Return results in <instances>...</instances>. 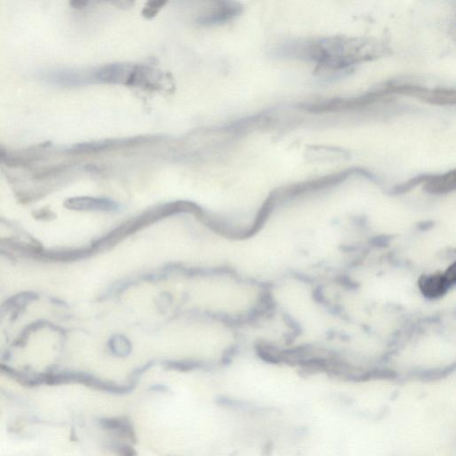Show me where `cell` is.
Listing matches in <instances>:
<instances>
[{
	"mask_svg": "<svg viewBox=\"0 0 456 456\" xmlns=\"http://www.w3.org/2000/svg\"><path fill=\"white\" fill-rule=\"evenodd\" d=\"M388 48L373 38L332 36L303 38L277 48L276 56L310 61L322 69L344 71L386 56Z\"/></svg>",
	"mask_w": 456,
	"mask_h": 456,
	"instance_id": "1",
	"label": "cell"
},
{
	"mask_svg": "<svg viewBox=\"0 0 456 456\" xmlns=\"http://www.w3.org/2000/svg\"><path fill=\"white\" fill-rule=\"evenodd\" d=\"M244 11V6L240 3L234 1L216 2L202 15L197 22L205 26L226 24L240 15Z\"/></svg>",
	"mask_w": 456,
	"mask_h": 456,
	"instance_id": "4",
	"label": "cell"
},
{
	"mask_svg": "<svg viewBox=\"0 0 456 456\" xmlns=\"http://www.w3.org/2000/svg\"><path fill=\"white\" fill-rule=\"evenodd\" d=\"M425 190L432 195H443L455 189V170L441 175H431L425 183Z\"/></svg>",
	"mask_w": 456,
	"mask_h": 456,
	"instance_id": "10",
	"label": "cell"
},
{
	"mask_svg": "<svg viewBox=\"0 0 456 456\" xmlns=\"http://www.w3.org/2000/svg\"><path fill=\"white\" fill-rule=\"evenodd\" d=\"M70 5L73 6V8H84L89 5L87 1H80V0H75V1L70 2Z\"/></svg>",
	"mask_w": 456,
	"mask_h": 456,
	"instance_id": "16",
	"label": "cell"
},
{
	"mask_svg": "<svg viewBox=\"0 0 456 456\" xmlns=\"http://www.w3.org/2000/svg\"><path fill=\"white\" fill-rule=\"evenodd\" d=\"M163 76L161 73L144 66H135L129 87H141L145 89H159Z\"/></svg>",
	"mask_w": 456,
	"mask_h": 456,
	"instance_id": "8",
	"label": "cell"
},
{
	"mask_svg": "<svg viewBox=\"0 0 456 456\" xmlns=\"http://www.w3.org/2000/svg\"><path fill=\"white\" fill-rule=\"evenodd\" d=\"M116 451L119 456H137L134 449L128 446H116Z\"/></svg>",
	"mask_w": 456,
	"mask_h": 456,
	"instance_id": "15",
	"label": "cell"
},
{
	"mask_svg": "<svg viewBox=\"0 0 456 456\" xmlns=\"http://www.w3.org/2000/svg\"><path fill=\"white\" fill-rule=\"evenodd\" d=\"M101 425L105 429H111L119 434H124L129 439H133L135 436L133 428L129 420L119 418L105 419L101 420Z\"/></svg>",
	"mask_w": 456,
	"mask_h": 456,
	"instance_id": "12",
	"label": "cell"
},
{
	"mask_svg": "<svg viewBox=\"0 0 456 456\" xmlns=\"http://www.w3.org/2000/svg\"><path fill=\"white\" fill-rule=\"evenodd\" d=\"M95 71L54 70L42 74V79L54 85L78 87L96 82Z\"/></svg>",
	"mask_w": 456,
	"mask_h": 456,
	"instance_id": "5",
	"label": "cell"
},
{
	"mask_svg": "<svg viewBox=\"0 0 456 456\" xmlns=\"http://www.w3.org/2000/svg\"><path fill=\"white\" fill-rule=\"evenodd\" d=\"M272 122V118L267 113H260L250 117L244 118L228 126L229 131L235 134L247 133L260 128H265Z\"/></svg>",
	"mask_w": 456,
	"mask_h": 456,
	"instance_id": "11",
	"label": "cell"
},
{
	"mask_svg": "<svg viewBox=\"0 0 456 456\" xmlns=\"http://www.w3.org/2000/svg\"><path fill=\"white\" fill-rule=\"evenodd\" d=\"M153 138H132L119 139H106V140L87 142L77 144L68 149L67 152L73 154H96L101 152L115 150L124 147H133L153 140Z\"/></svg>",
	"mask_w": 456,
	"mask_h": 456,
	"instance_id": "3",
	"label": "cell"
},
{
	"mask_svg": "<svg viewBox=\"0 0 456 456\" xmlns=\"http://www.w3.org/2000/svg\"><path fill=\"white\" fill-rule=\"evenodd\" d=\"M383 89L374 90L351 98H333L323 100L315 103H304L300 108L312 113L339 112L352 111V110L364 108L365 106L374 105L381 99L386 98Z\"/></svg>",
	"mask_w": 456,
	"mask_h": 456,
	"instance_id": "2",
	"label": "cell"
},
{
	"mask_svg": "<svg viewBox=\"0 0 456 456\" xmlns=\"http://www.w3.org/2000/svg\"><path fill=\"white\" fill-rule=\"evenodd\" d=\"M167 4L166 1H149L145 6L142 15L145 18H154L158 14V12Z\"/></svg>",
	"mask_w": 456,
	"mask_h": 456,
	"instance_id": "14",
	"label": "cell"
},
{
	"mask_svg": "<svg viewBox=\"0 0 456 456\" xmlns=\"http://www.w3.org/2000/svg\"><path fill=\"white\" fill-rule=\"evenodd\" d=\"M455 284V268L453 265L444 273L423 276L420 279L419 287L423 295L434 299L444 295Z\"/></svg>",
	"mask_w": 456,
	"mask_h": 456,
	"instance_id": "6",
	"label": "cell"
},
{
	"mask_svg": "<svg viewBox=\"0 0 456 456\" xmlns=\"http://www.w3.org/2000/svg\"><path fill=\"white\" fill-rule=\"evenodd\" d=\"M134 69L133 64H108L96 70V82L128 86Z\"/></svg>",
	"mask_w": 456,
	"mask_h": 456,
	"instance_id": "7",
	"label": "cell"
},
{
	"mask_svg": "<svg viewBox=\"0 0 456 456\" xmlns=\"http://www.w3.org/2000/svg\"><path fill=\"white\" fill-rule=\"evenodd\" d=\"M67 209L74 210H101L110 212L117 208V205L112 200L103 198H94V197H73L67 199L64 203Z\"/></svg>",
	"mask_w": 456,
	"mask_h": 456,
	"instance_id": "9",
	"label": "cell"
},
{
	"mask_svg": "<svg viewBox=\"0 0 456 456\" xmlns=\"http://www.w3.org/2000/svg\"><path fill=\"white\" fill-rule=\"evenodd\" d=\"M429 176H431V175H420V176L413 177V179L407 181L405 184L397 186L394 191L396 193L406 192V191L412 189L413 187L418 186L420 184L425 183L426 181L428 180Z\"/></svg>",
	"mask_w": 456,
	"mask_h": 456,
	"instance_id": "13",
	"label": "cell"
}]
</instances>
